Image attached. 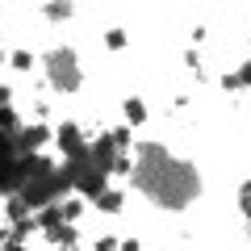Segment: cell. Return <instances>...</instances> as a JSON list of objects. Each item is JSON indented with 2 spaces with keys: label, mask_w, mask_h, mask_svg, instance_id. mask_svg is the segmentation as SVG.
<instances>
[{
  "label": "cell",
  "mask_w": 251,
  "mask_h": 251,
  "mask_svg": "<svg viewBox=\"0 0 251 251\" xmlns=\"http://www.w3.org/2000/svg\"><path fill=\"white\" fill-rule=\"evenodd\" d=\"M126 117H130V122H143V105H138V100H130V105H126Z\"/></svg>",
  "instance_id": "6da1fadb"
}]
</instances>
